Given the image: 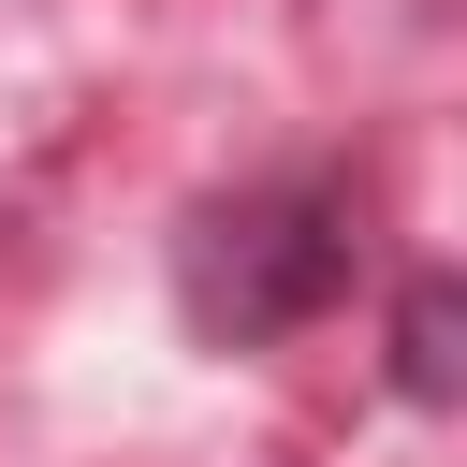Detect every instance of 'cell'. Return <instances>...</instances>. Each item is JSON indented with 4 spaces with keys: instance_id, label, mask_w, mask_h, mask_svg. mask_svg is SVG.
<instances>
[{
    "instance_id": "cell-1",
    "label": "cell",
    "mask_w": 467,
    "mask_h": 467,
    "mask_svg": "<svg viewBox=\"0 0 467 467\" xmlns=\"http://www.w3.org/2000/svg\"><path fill=\"white\" fill-rule=\"evenodd\" d=\"M219 234H234V263H248L234 292H190L219 336H277V321H306V306L350 277V248L321 234V204H234Z\"/></svg>"
},
{
    "instance_id": "cell-2",
    "label": "cell",
    "mask_w": 467,
    "mask_h": 467,
    "mask_svg": "<svg viewBox=\"0 0 467 467\" xmlns=\"http://www.w3.org/2000/svg\"><path fill=\"white\" fill-rule=\"evenodd\" d=\"M409 394H423V409L452 394V277H423V292H409Z\"/></svg>"
}]
</instances>
